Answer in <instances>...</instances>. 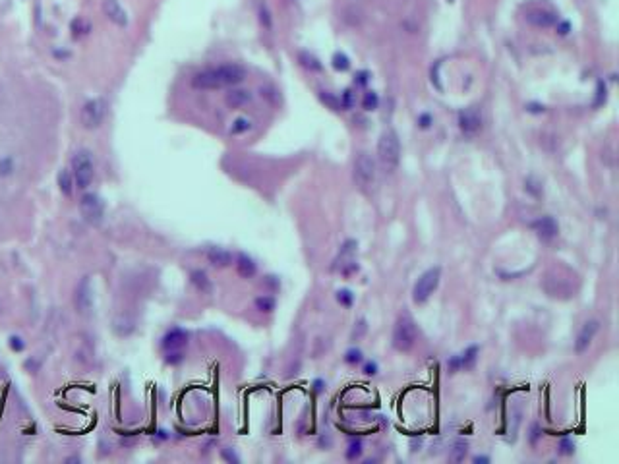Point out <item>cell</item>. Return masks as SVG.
<instances>
[{"label": "cell", "instance_id": "obj_47", "mask_svg": "<svg viewBox=\"0 0 619 464\" xmlns=\"http://www.w3.org/2000/svg\"><path fill=\"white\" fill-rule=\"evenodd\" d=\"M528 111H530V113H544V107H540V105H528Z\"/></svg>", "mask_w": 619, "mask_h": 464}, {"label": "cell", "instance_id": "obj_4", "mask_svg": "<svg viewBox=\"0 0 619 464\" xmlns=\"http://www.w3.org/2000/svg\"><path fill=\"white\" fill-rule=\"evenodd\" d=\"M439 279H441V269L439 267H432L426 273H422L420 279L414 285V289H412V300H414V304H424V302L430 300V296L435 292L437 285H439Z\"/></svg>", "mask_w": 619, "mask_h": 464}, {"label": "cell", "instance_id": "obj_45", "mask_svg": "<svg viewBox=\"0 0 619 464\" xmlns=\"http://www.w3.org/2000/svg\"><path fill=\"white\" fill-rule=\"evenodd\" d=\"M261 24L265 27H271V18H269V12L265 8H261Z\"/></svg>", "mask_w": 619, "mask_h": 464}, {"label": "cell", "instance_id": "obj_15", "mask_svg": "<svg viewBox=\"0 0 619 464\" xmlns=\"http://www.w3.org/2000/svg\"><path fill=\"white\" fill-rule=\"evenodd\" d=\"M103 10H105V16L111 20L112 24H116L118 27H126L128 25V14L124 12V8L118 4V0H105Z\"/></svg>", "mask_w": 619, "mask_h": 464}, {"label": "cell", "instance_id": "obj_48", "mask_svg": "<svg viewBox=\"0 0 619 464\" xmlns=\"http://www.w3.org/2000/svg\"><path fill=\"white\" fill-rule=\"evenodd\" d=\"M538 435H540V429H538V426H532V435H530V441H532V443H536Z\"/></svg>", "mask_w": 619, "mask_h": 464}, {"label": "cell", "instance_id": "obj_27", "mask_svg": "<svg viewBox=\"0 0 619 464\" xmlns=\"http://www.w3.org/2000/svg\"><path fill=\"white\" fill-rule=\"evenodd\" d=\"M252 128V122L248 120V118H236L233 126H230V134L233 136H238V134H244Z\"/></svg>", "mask_w": 619, "mask_h": 464}, {"label": "cell", "instance_id": "obj_6", "mask_svg": "<svg viewBox=\"0 0 619 464\" xmlns=\"http://www.w3.org/2000/svg\"><path fill=\"white\" fill-rule=\"evenodd\" d=\"M354 182L364 192H368L375 182V163L368 153H360L354 161Z\"/></svg>", "mask_w": 619, "mask_h": 464}, {"label": "cell", "instance_id": "obj_28", "mask_svg": "<svg viewBox=\"0 0 619 464\" xmlns=\"http://www.w3.org/2000/svg\"><path fill=\"white\" fill-rule=\"evenodd\" d=\"M377 105H379L377 93H375V91H368V93L364 95V99H362V107H364L366 111H375Z\"/></svg>", "mask_w": 619, "mask_h": 464}, {"label": "cell", "instance_id": "obj_22", "mask_svg": "<svg viewBox=\"0 0 619 464\" xmlns=\"http://www.w3.org/2000/svg\"><path fill=\"white\" fill-rule=\"evenodd\" d=\"M467 452H469V443L462 439H457V441H453V445H451V449H449V458H451L453 462H460V460H465Z\"/></svg>", "mask_w": 619, "mask_h": 464}, {"label": "cell", "instance_id": "obj_26", "mask_svg": "<svg viewBox=\"0 0 619 464\" xmlns=\"http://www.w3.org/2000/svg\"><path fill=\"white\" fill-rule=\"evenodd\" d=\"M320 99H322L323 105H327L329 109H333V111H341V101H339V97H335L333 93H329V91H322V93H320Z\"/></svg>", "mask_w": 619, "mask_h": 464}, {"label": "cell", "instance_id": "obj_46", "mask_svg": "<svg viewBox=\"0 0 619 464\" xmlns=\"http://www.w3.org/2000/svg\"><path fill=\"white\" fill-rule=\"evenodd\" d=\"M557 31H559L561 35H567V33H569V24H567V22H563V24L557 27Z\"/></svg>", "mask_w": 619, "mask_h": 464}, {"label": "cell", "instance_id": "obj_21", "mask_svg": "<svg viewBox=\"0 0 619 464\" xmlns=\"http://www.w3.org/2000/svg\"><path fill=\"white\" fill-rule=\"evenodd\" d=\"M478 352H480V348H478L476 344H471L467 350L458 356L460 367H465V369H472L474 364H476V360H478Z\"/></svg>", "mask_w": 619, "mask_h": 464}, {"label": "cell", "instance_id": "obj_40", "mask_svg": "<svg viewBox=\"0 0 619 464\" xmlns=\"http://www.w3.org/2000/svg\"><path fill=\"white\" fill-rule=\"evenodd\" d=\"M432 122H433V118H432V116H430L428 113H422L420 116H418V126H420V128H424V130H426V128H430V126H432Z\"/></svg>", "mask_w": 619, "mask_h": 464}, {"label": "cell", "instance_id": "obj_30", "mask_svg": "<svg viewBox=\"0 0 619 464\" xmlns=\"http://www.w3.org/2000/svg\"><path fill=\"white\" fill-rule=\"evenodd\" d=\"M333 68L335 70H339V72H345L350 68V60H348L347 54H343V52H337L333 56Z\"/></svg>", "mask_w": 619, "mask_h": 464}, {"label": "cell", "instance_id": "obj_2", "mask_svg": "<svg viewBox=\"0 0 619 464\" xmlns=\"http://www.w3.org/2000/svg\"><path fill=\"white\" fill-rule=\"evenodd\" d=\"M377 157H379V161L383 164V168L389 170V172H393L399 166V161H401V141H399V136L393 130H387V132L381 134V138L377 141Z\"/></svg>", "mask_w": 619, "mask_h": 464}, {"label": "cell", "instance_id": "obj_44", "mask_svg": "<svg viewBox=\"0 0 619 464\" xmlns=\"http://www.w3.org/2000/svg\"><path fill=\"white\" fill-rule=\"evenodd\" d=\"M447 367H449V372H455L460 367V362H458V356H453L449 362H447Z\"/></svg>", "mask_w": 619, "mask_h": 464}, {"label": "cell", "instance_id": "obj_8", "mask_svg": "<svg viewBox=\"0 0 619 464\" xmlns=\"http://www.w3.org/2000/svg\"><path fill=\"white\" fill-rule=\"evenodd\" d=\"M105 114H107V103L105 101H87L86 105H84V109H82V124L86 126L87 130H95L105 120Z\"/></svg>", "mask_w": 619, "mask_h": 464}, {"label": "cell", "instance_id": "obj_19", "mask_svg": "<svg viewBox=\"0 0 619 464\" xmlns=\"http://www.w3.org/2000/svg\"><path fill=\"white\" fill-rule=\"evenodd\" d=\"M252 101V93L246 89H230L224 97V103L230 107V109H240Z\"/></svg>", "mask_w": 619, "mask_h": 464}, {"label": "cell", "instance_id": "obj_31", "mask_svg": "<svg viewBox=\"0 0 619 464\" xmlns=\"http://www.w3.org/2000/svg\"><path fill=\"white\" fill-rule=\"evenodd\" d=\"M337 302H339L341 306H345V308H350V306L354 304V294H352L348 289H341L337 292Z\"/></svg>", "mask_w": 619, "mask_h": 464}, {"label": "cell", "instance_id": "obj_3", "mask_svg": "<svg viewBox=\"0 0 619 464\" xmlns=\"http://www.w3.org/2000/svg\"><path fill=\"white\" fill-rule=\"evenodd\" d=\"M416 337H418V331H416V325H414L412 317L410 315H401L397 319L395 329H393V346H395V350L409 352L414 346Z\"/></svg>", "mask_w": 619, "mask_h": 464}, {"label": "cell", "instance_id": "obj_12", "mask_svg": "<svg viewBox=\"0 0 619 464\" xmlns=\"http://www.w3.org/2000/svg\"><path fill=\"white\" fill-rule=\"evenodd\" d=\"M188 339H190L188 331H184L182 327H173L171 331L165 333V337H163V340H161V346H163V350H167V352L182 350L186 344H188Z\"/></svg>", "mask_w": 619, "mask_h": 464}, {"label": "cell", "instance_id": "obj_39", "mask_svg": "<svg viewBox=\"0 0 619 464\" xmlns=\"http://www.w3.org/2000/svg\"><path fill=\"white\" fill-rule=\"evenodd\" d=\"M221 456H223L224 460H228V462H240V458H238V454H236L235 451H233V449H228V447H226V449H223V451H221Z\"/></svg>", "mask_w": 619, "mask_h": 464}, {"label": "cell", "instance_id": "obj_10", "mask_svg": "<svg viewBox=\"0 0 619 464\" xmlns=\"http://www.w3.org/2000/svg\"><path fill=\"white\" fill-rule=\"evenodd\" d=\"M75 310L82 315H89L93 310V289H91V281L89 279H82L74 294Z\"/></svg>", "mask_w": 619, "mask_h": 464}, {"label": "cell", "instance_id": "obj_35", "mask_svg": "<svg viewBox=\"0 0 619 464\" xmlns=\"http://www.w3.org/2000/svg\"><path fill=\"white\" fill-rule=\"evenodd\" d=\"M8 344H10V348L14 352H22L25 348V342L22 337H18V335H12L10 339H8Z\"/></svg>", "mask_w": 619, "mask_h": 464}, {"label": "cell", "instance_id": "obj_33", "mask_svg": "<svg viewBox=\"0 0 619 464\" xmlns=\"http://www.w3.org/2000/svg\"><path fill=\"white\" fill-rule=\"evenodd\" d=\"M366 331H368V325H366V319H360L358 323L354 325L352 329V335H350V339L352 340H360L364 335H366Z\"/></svg>", "mask_w": 619, "mask_h": 464}, {"label": "cell", "instance_id": "obj_9", "mask_svg": "<svg viewBox=\"0 0 619 464\" xmlns=\"http://www.w3.org/2000/svg\"><path fill=\"white\" fill-rule=\"evenodd\" d=\"M356 246H358L356 240H347V242L341 246V251H339V255H337V259H335L333 269H339L343 275H350V273L358 271V265L354 261Z\"/></svg>", "mask_w": 619, "mask_h": 464}, {"label": "cell", "instance_id": "obj_7", "mask_svg": "<svg viewBox=\"0 0 619 464\" xmlns=\"http://www.w3.org/2000/svg\"><path fill=\"white\" fill-rule=\"evenodd\" d=\"M80 213L89 225L97 226L103 223L105 217V203L97 194H86L80 201Z\"/></svg>", "mask_w": 619, "mask_h": 464}, {"label": "cell", "instance_id": "obj_32", "mask_svg": "<svg viewBox=\"0 0 619 464\" xmlns=\"http://www.w3.org/2000/svg\"><path fill=\"white\" fill-rule=\"evenodd\" d=\"M345 362L350 365L360 364V362H362V350H360V348H350V350H347V354H345Z\"/></svg>", "mask_w": 619, "mask_h": 464}, {"label": "cell", "instance_id": "obj_29", "mask_svg": "<svg viewBox=\"0 0 619 464\" xmlns=\"http://www.w3.org/2000/svg\"><path fill=\"white\" fill-rule=\"evenodd\" d=\"M345 456H347L348 460H356V458H360V456H362V441L360 439L352 441V443L348 445Z\"/></svg>", "mask_w": 619, "mask_h": 464}, {"label": "cell", "instance_id": "obj_36", "mask_svg": "<svg viewBox=\"0 0 619 464\" xmlns=\"http://www.w3.org/2000/svg\"><path fill=\"white\" fill-rule=\"evenodd\" d=\"M341 109H345V111H348V109H352V107H354V97H352V93H350V91H345V93H343V95H341Z\"/></svg>", "mask_w": 619, "mask_h": 464}, {"label": "cell", "instance_id": "obj_17", "mask_svg": "<svg viewBox=\"0 0 619 464\" xmlns=\"http://www.w3.org/2000/svg\"><path fill=\"white\" fill-rule=\"evenodd\" d=\"M236 271L242 279H252V276L258 273V265L256 261L246 255V253H238L236 255Z\"/></svg>", "mask_w": 619, "mask_h": 464}, {"label": "cell", "instance_id": "obj_14", "mask_svg": "<svg viewBox=\"0 0 619 464\" xmlns=\"http://www.w3.org/2000/svg\"><path fill=\"white\" fill-rule=\"evenodd\" d=\"M532 228L534 232L538 234V238L546 240V242L554 240L557 236V232H559V226H557L554 217H540V219H536L532 223Z\"/></svg>", "mask_w": 619, "mask_h": 464}, {"label": "cell", "instance_id": "obj_11", "mask_svg": "<svg viewBox=\"0 0 619 464\" xmlns=\"http://www.w3.org/2000/svg\"><path fill=\"white\" fill-rule=\"evenodd\" d=\"M458 128L465 136H476L482 130V116L476 109H465L458 113Z\"/></svg>", "mask_w": 619, "mask_h": 464}, {"label": "cell", "instance_id": "obj_18", "mask_svg": "<svg viewBox=\"0 0 619 464\" xmlns=\"http://www.w3.org/2000/svg\"><path fill=\"white\" fill-rule=\"evenodd\" d=\"M207 259H209V263L213 267H228V265L233 263V253L223 250V248L213 246V248L207 250Z\"/></svg>", "mask_w": 619, "mask_h": 464}, {"label": "cell", "instance_id": "obj_43", "mask_svg": "<svg viewBox=\"0 0 619 464\" xmlns=\"http://www.w3.org/2000/svg\"><path fill=\"white\" fill-rule=\"evenodd\" d=\"M368 77H370L368 72H358V74H356V83H358V85H366V83H368Z\"/></svg>", "mask_w": 619, "mask_h": 464}, {"label": "cell", "instance_id": "obj_51", "mask_svg": "<svg viewBox=\"0 0 619 464\" xmlns=\"http://www.w3.org/2000/svg\"><path fill=\"white\" fill-rule=\"evenodd\" d=\"M449 2H453V0H449Z\"/></svg>", "mask_w": 619, "mask_h": 464}, {"label": "cell", "instance_id": "obj_16", "mask_svg": "<svg viewBox=\"0 0 619 464\" xmlns=\"http://www.w3.org/2000/svg\"><path fill=\"white\" fill-rule=\"evenodd\" d=\"M526 20L528 24L536 25V27H550V25L557 24V16L548 10H532L526 14Z\"/></svg>", "mask_w": 619, "mask_h": 464}, {"label": "cell", "instance_id": "obj_20", "mask_svg": "<svg viewBox=\"0 0 619 464\" xmlns=\"http://www.w3.org/2000/svg\"><path fill=\"white\" fill-rule=\"evenodd\" d=\"M190 281H192V285H194L199 292H203V294H211V292H213V285H211L209 276H207L205 271H201V269L192 271V273H190Z\"/></svg>", "mask_w": 619, "mask_h": 464}, {"label": "cell", "instance_id": "obj_50", "mask_svg": "<svg viewBox=\"0 0 619 464\" xmlns=\"http://www.w3.org/2000/svg\"><path fill=\"white\" fill-rule=\"evenodd\" d=\"M314 385H316V391H322V389H323V381H322V379H318V381H316Z\"/></svg>", "mask_w": 619, "mask_h": 464}, {"label": "cell", "instance_id": "obj_38", "mask_svg": "<svg viewBox=\"0 0 619 464\" xmlns=\"http://www.w3.org/2000/svg\"><path fill=\"white\" fill-rule=\"evenodd\" d=\"M184 360V356H182V350H171L167 352V362L169 364H180Z\"/></svg>", "mask_w": 619, "mask_h": 464}, {"label": "cell", "instance_id": "obj_13", "mask_svg": "<svg viewBox=\"0 0 619 464\" xmlns=\"http://www.w3.org/2000/svg\"><path fill=\"white\" fill-rule=\"evenodd\" d=\"M598 329H600V321L598 319H588L582 329L579 331V337L575 340V350L582 354L584 350H588V346H590V342L594 339V335L598 333Z\"/></svg>", "mask_w": 619, "mask_h": 464}, {"label": "cell", "instance_id": "obj_49", "mask_svg": "<svg viewBox=\"0 0 619 464\" xmlns=\"http://www.w3.org/2000/svg\"><path fill=\"white\" fill-rule=\"evenodd\" d=\"M474 462L480 464V462H490V458L488 456H474Z\"/></svg>", "mask_w": 619, "mask_h": 464}, {"label": "cell", "instance_id": "obj_1", "mask_svg": "<svg viewBox=\"0 0 619 464\" xmlns=\"http://www.w3.org/2000/svg\"><path fill=\"white\" fill-rule=\"evenodd\" d=\"M246 77V70L240 64H223L217 68L201 70L192 77V87L196 89H223L235 87Z\"/></svg>", "mask_w": 619, "mask_h": 464}, {"label": "cell", "instance_id": "obj_25", "mask_svg": "<svg viewBox=\"0 0 619 464\" xmlns=\"http://www.w3.org/2000/svg\"><path fill=\"white\" fill-rule=\"evenodd\" d=\"M256 308L263 312V314H271L273 310H275V298L273 296H258L256 298Z\"/></svg>", "mask_w": 619, "mask_h": 464}, {"label": "cell", "instance_id": "obj_5", "mask_svg": "<svg viewBox=\"0 0 619 464\" xmlns=\"http://www.w3.org/2000/svg\"><path fill=\"white\" fill-rule=\"evenodd\" d=\"M72 176H74L78 188H87L93 182L95 176V166L93 159L87 151H78L72 159Z\"/></svg>", "mask_w": 619, "mask_h": 464}, {"label": "cell", "instance_id": "obj_41", "mask_svg": "<svg viewBox=\"0 0 619 464\" xmlns=\"http://www.w3.org/2000/svg\"><path fill=\"white\" fill-rule=\"evenodd\" d=\"M604 101H606V85L600 81V83H598V99H596L594 105L598 107V105H602Z\"/></svg>", "mask_w": 619, "mask_h": 464}, {"label": "cell", "instance_id": "obj_42", "mask_svg": "<svg viewBox=\"0 0 619 464\" xmlns=\"http://www.w3.org/2000/svg\"><path fill=\"white\" fill-rule=\"evenodd\" d=\"M364 374L366 376H375L377 374V364L375 362H368V364L364 365Z\"/></svg>", "mask_w": 619, "mask_h": 464}, {"label": "cell", "instance_id": "obj_37", "mask_svg": "<svg viewBox=\"0 0 619 464\" xmlns=\"http://www.w3.org/2000/svg\"><path fill=\"white\" fill-rule=\"evenodd\" d=\"M573 451H575V443L571 439L559 441V452H561V454H573Z\"/></svg>", "mask_w": 619, "mask_h": 464}, {"label": "cell", "instance_id": "obj_34", "mask_svg": "<svg viewBox=\"0 0 619 464\" xmlns=\"http://www.w3.org/2000/svg\"><path fill=\"white\" fill-rule=\"evenodd\" d=\"M14 170V159L10 157H4L0 159V176H10Z\"/></svg>", "mask_w": 619, "mask_h": 464}, {"label": "cell", "instance_id": "obj_24", "mask_svg": "<svg viewBox=\"0 0 619 464\" xmlns=\"http://www.w3.org/2000/svg\"><path fill=\"white\" fill-rule=\"evenodd\" d=\"M58 186H60V192L64 196H72V192H74V186H72V172L60 170V172H58Z\"/></svg>", "mask_w": 619, "mask_h": 464}, {"label": "cell", "instance_id": "obj_23", "mask_svg": "<svg viewBox=\"0 0 619 464\" xmlns=\"http://www.w3.org/2000/svg\"><path fill=\"white\" fill-rule=\"evenodd\" d=\"M298 60H300V64H302L304 68H308V70H312V72H320V70H322V64H320V60H318L314 54L306 52V50L298 52Z\"/></svg>", "mask_w": 619, "mask_h": 464}]
</instances>
